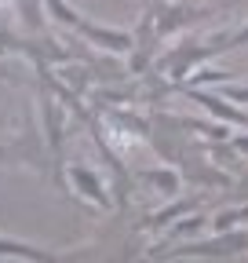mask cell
Segmentation results:
<instances>
[{"mask_svg": "<svg viewBox=\"0 0 248 263\" xmlns=\"http://www.w3.org/2000/svg\"><path fill=\"white\" fill-rule=\"evenodd\" d=\"M77 33L88 41V44H95L99 51H110V55H128L132 51V44H135V37L128 29H113V26H102V22H80L77 26Z\"/></svg>", "mask_w": 248, "mask_h": 263, "instance_id": "4", "label": "cell"}, {"mask_svg": "<svg viewBox=\"0 0 248 263\" xmlns=\"http://www.w3.org/2000/svg\"><path fill=\"white\" fill-rule=\"evenodd\" d=\"M0 259H29V263H44V259H55V252L44 249V245H29V241H18V238H4V234H0Z\"/></svg>", "mask_w": 248, "mask_h": 263, "instance_id": "7", "label": "cell"}, {"mask_svg": "<svg viewBox=\"0 0 248 263\" xmlns=\"http://www.w3.org/2000/svg\"><path fill=\"white\" fill-rule=\"evenodd\" d=\"M194 209H201V197H175L172 205H164V209H157V212H150L139 227H142V230H153V234H157V230H168L179 216L194 212Z\"/></svg>", "mask_w": 248, "mask_h": 263, "instance_id": "6", "label": "cell"}, {"mask_svg": "<svg viewBox=\"0 0 248 263\" xmlns=\"http://www.w3.org/2000/svg\"><path fill=\"white\" fill-rule=\"evenodd\" d=\"M248 252V230L234 227L223 234H212L208 241H182L179 249H157L153 256H168V259H226Z\"/></svg>", "mask_w": 248, "mask_h": 263, "instance_id": "1", "label": "cell"}, {"mask_svg": "<svg viewBox=\"0 0 248 263\" xmlns=\"http://www.w3.org/2000/svg\"><path fill=\"white\" fill-rule=\"evenodd\" d=\"M44 8H48V18H55L58 26H66V29H77L84 18L73 4H66V0H44Z\"/></svg>", "mask_w": 248, "mask_h": 263, "instance_id": "11", "label": "cell"}, {"mask_svg": "<svg viewBox=\"0 0 248 263\" xmlns=\"http://www.w3.org/2000/svg\"><path fill=\"white\" fill-rule=\"evenodd\" d=\"M186 95L194 99V103H201V110L204 114H212L215 121H226V124H234V128H248V114L244 110H237V106H230V99L223 95V91H212V88H186Z\"/></svg>", "mask_w": 248, "mask_h": 263, "instance_id": "5", "label": "cell"}, {"mask_svg": "<svg viewBox=\"0 0 248 263\" xmlns=\"http://www.w3.org/2000/svg\"><path fill=\"white\" fill-rule=\"evenodd\" d=\"M248 223V205H234V209H219L215 216H208V230L212 234H223V230L244 227Z\"/></svg>", "mask_w": 248, "mask_h": 263, "instance_id": "9", "label": "cell"}, {"mask_svg": "<svg viewBox=\"0 0 248 263\" xmlns=\"http://www.w3.org/2000/svg\"><path fill=\"white\" fill-rule=\"evenodd\" d=\"M66 179L73 183V190L84 197V201L99 205V209H113V194H110V183H106L99 172H91L88 164H70V168H66Z\"/></svg>", "mask_w": 248, "mask_h": 263, "instance_id": "3", "label": "cell"}, {"mask_svg": "<svg viewBox=\"0 0 248 263\" xmlns=\"http://www.w3.org/2000/svg\"><path fill=\"white\" fill-rule=\"evenodd\" d=\"M230 48H248V26L230 33Z\"/></svg>", "mask_w": 248, "mask_h": 263, "instance_id": "13", "label": "cell"}, {"mask_svg": "<svg viewBox=\"0 0 248 263\" xmlns=\"http://www.w3.org/2000/svg\"><path fill=\"white\" fill-rule=\"evenodd\" d=\"M237 186H241V194L248 197V168H241V179H237Z\"/></svg>", "mask_w": 248, "mask_h": 263, "instance_id": "14", "label": "cell"}, {"mask_svg": "<svg viewBox=\"0 0 248 263\" xmlns=\"http://www.w3.org/2000/svg\"><path fill=\"white\" fill-rule=\"evenodd\" d=\"M18 11H22V26L29 33H40L44 22H48V8H44V0H15Z\"/></svg>", "mask_w": 248, "mask_h": 263, "instance_id": "10", "label": "cell"}, {"mask_svg": "<svg viewBox=\"0 0 248 263\" xmlns=\"http://www.w3.org/2000/svg\"><path fill=\"white\" fill-rule=\"evenodd\" d=\"M223 95L234 103H248V84H223Z\"/></svg>", "mask_w": 248, "mask_h": 263, "instance_id": "12", "label": "cell"}, {"mask_svg": "<svg viewBox=\"0 0 248 263\" xmlns=\"http://www.w3.org/2000/svg\"><path fill=\"white\" fill-rule=\"evenodd\" d=\"M142 183L153 186L157 194H164V197H175V194L182 190V176H179L175 168H146V172H142Z\"/></svg>", "mask_w": 248, "mask_h": 263, "instance_id": "8", "label": "cell"}, {"mask_svg": "<svg viewBox=\"0 0 248 263\" xmlns=\"http://www.w3.org/2000/svg\"><path fill=\"white\" fill-rule=\"evenodd\" d=\"M0 4H8V0H0Z\"/></svg>", "mask_w": 248, "mask_h": 263, "instance_id": "15", "label": "cell"}, {"mask_svg": "<svg viewBox=\"0 0 248 263\" xmlns=\"http://www.w3.org/2000/svg\"><path fill=\"white\" fill-rule=\"evenodd\" d=\"M150 8H153V29H157L161 41L208 15V8H190V4H179V0H153Z\"/></svg>", "mask_w": 248, "mask_h": 263, "instance_id": "2", "label": "cell"}]
</instances>
